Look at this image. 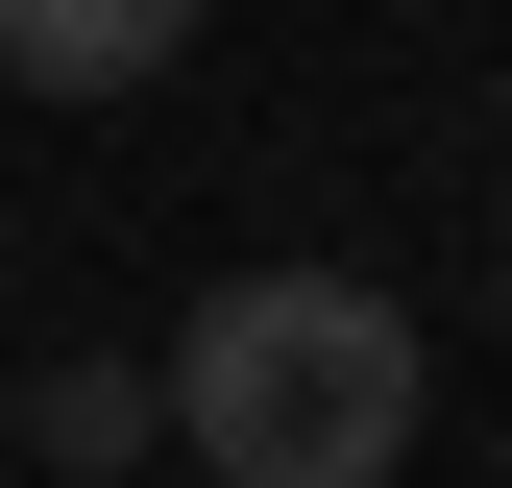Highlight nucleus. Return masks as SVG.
Here are the masks:
<instances>
[{
    "mask_svg": "<svg viewBox=\"0 0 512 488\" xmlns=\"http://www.w3.org/2000/svg\"><path fill=\"white\" fill-rule=\"evenodd\" d=\"M147 415L220 488H391L415 464V318L366 269H220L196 318L147 342Z\"/></svg>",
    "mask_w": 512,
    "mask_h": 488,
    "instance_id": "f257e3e1",
    "label": "nucleus"
},
{
    "mask_svg": "<svg viewBox=\"0 0 512 488\" xmlns=\"http://www.w3.org/2000/svg\"><path fill=\"white\" fill-rule=\"evenodd\" d=\"M196 49V0H0V74L25 98H147Z\"/></svg>",
    "mask_w": 512,
    "mask_h": 488,
    "instance_id": "f03ea898",
    "label": "nucleus"
},
{
    "mask_svg": "<svg viewBox=\"0 0 512 488\" xmlns=\"http://www.w3.org/2000/svg\"><path fill=\"white\" fill-rule=\"evenodd\" d=\"M0 440H25L49 488H98V464H147V440H171V415H147V366H98V342H49V366H25V391H0Z\"/></svg>",
    "mask_w": 512,
    "mask_h": 488,
    "instance_id": "7ed1b4c3",
    "label": "nucleus"
},
{
    "mask_svg": "<svg viewBox=\"0 0 512 488\" xmlns=\"http://www.w3.org/2000/svg\"><path fill=\"white\" fill-rule=\"evenodd\" d=\"M488 293H512V269H488Z\"/></svg>",
    "mask_w": 512,
    "mask_h": 488,
    "instance_id": "20e7f679",
    "label": "nucleus"
}]
</instances>
